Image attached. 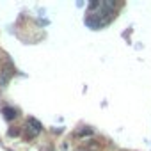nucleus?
<instances>
[{"instance_id": "1", "label": "nucleus", "mask_w": 151, "mask_h": 151, "mask_svg": "<svg viewBox=\"0 0 151 151\" xmlns=\"http://www.w3.org/2000/svg\"><path fill=\"white\" fill-rule=\"evenodd\" d=\"M41 130H43L41 123H39V121H36L34 117H29V119H27V123H25V128H23V132H25L27 139H34Z\"/></svg>"}, {"instance_id": "2", "label": "nucleus", "mask_w": 151, "mask_h": 151, "mask_svg": "<svg viewBox=\"0 0 151 151\" xmlns=\"http://www.w3.org/2000/svg\"><path fill=\"white\" fill-rule=\"evenodd\" d=\"M16 116H18V110H16V109H13V107H6V109H4V117H6L7 121H13Z\"/></svg>"}, {"instance_id": "3", "label": "nucleus", "mask_w": 151, "mask_h": 151, "mask_svg": "<svg viewBox=\"0 0 151 151\" xmlns=\"http://www.w3.org/2000/svg\"><path fill=\"white\" fill-rule=\"evenodd\" d=\"M7 82H9V71L6 68H2L0 69V87H6Z\"/></svg>"}, {"instance_id": "4", "label": "nucleus", "mask_w": 151, "mask_h": 151, "mask_svg": "<svg viewBox=\"0 0 151 151\" xmlns=\"http://www.w3.org/2000/svg\"><path fill=\"white\" fill-rule=\"evenodd\" d=\"M9 135H13V137H14V135H18V130H11V132H9Z\"/></svg>"}]
</instances>
